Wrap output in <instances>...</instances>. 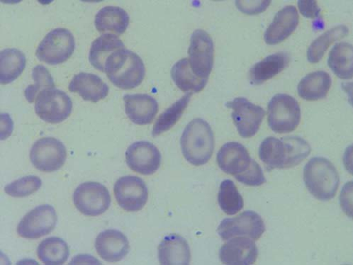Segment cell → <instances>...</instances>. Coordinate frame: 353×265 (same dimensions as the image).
<instances>
[{
  "label": "cell",
  "mask_w": 353,
  "mask_h": 265,
  "mask_svg": "<svg viewBox=\"0 0 353 265\" xmlns=\"http://www.w3.org/2000/svg\"><path fill=\"white\" fill-rule=\"evenodd\" d=\"M309 142L299 136H287L279 139L266 138L259 149V157L267 171L290 168L299 165L311 153Z\"/></svg>",
  "instance_id": "1"
},
{
  "label": "cell",
  "mask_w": 353,
  "mask_h": 265,
  "mask_svg": "<svg viewBox=\"0 0 353 265\" xmlns=\"http://www.w3.org/2000/svg\"><path fill=\"white\" fill-rule=\"evenodd\" d=\"M185 158L194 166L205 165L212 157L214 136L206 120L195 118L189 123L181 140Z\"/></svg>",
  "instance_id": "2"
},
{
  "label": "cell",
  "mask_w": 353,
  "mask_h": 265,
  "mask_svg": "<svg viewBox=\"0 0 353 265\" xmlns=\"http://www.w3.org/2000/svg\"><path fill=\"white\" fill-rule=\"evenodd\" d=\"M105 72L117 87L131 89L142 83L145 68L142 59L136 53L123 48L109 57Z\"/></svg>",
  "instance_id": "3"
},
{
  "label": "cell",
  "mask_w": 353,
  "mask_h": 265,
  "mask_svg": "<svg viewBox=\"0 0 353 265\" xmlns=\"http://www.w3.org/2000/svg\"><path fill=\"white\" fill-rule=\"evenodd\" d=\"M304 180L311 194L322 202L334 199L340 184L335 166L322 157L312 158L305 165Z\"/></svg>",
  "instance_id": "4"
},
{
  "label": "cell",
  "mask_w": 353,
  "mask_h": 265,
  "mask_svg": "<svg viewBox=\"0 0 353 265\" xmlns=\"http://www.w3.org/2000/svg\"><path fill=\"white\" fill-rule=\"evenodd\" d=\"M301 108L293 96L277 94L268 105V123L276 134H288L298 127L301 120Z\"/></svg>",
  "instance_id": "5"
},
{
  "label": "cell",
  "mask_w": 353,
  "mask_h": 265,
  "mask_svg": "<svg viewBox=\"0 0 353 265\" xmlns=\"http://www.w3.org/2000/svg\"><path fill=\"white\" fill-rule=\"evenodd\" d=\"M74 47L72 34L67 29L58 28L46 34L37 47L36 56L40 61L56 65L69 59Z\"/></svg>",
  "instance_id": "6"
},
{
  "label": "cell",
  "mask_w": 353,
  "mask_h": 265,
  "mask_svg": "<svg viewBox=\"0 0 353 265\" xmlns=\"http://www.w3.org/2000/svg\"><path fill=\"white\" fill-rule=\"evenodd\" d=\"M72 103L63 91L52 88L45 89L37 96L35 112L44 122L59 124L70 115Z\"/></svg>",
  "instance_id": "7"
},
{
  "label": "cell",
  "mask_w": 353,
  "mask_h": 265,
  "mask_svg": "<svg viewBox=\"0 0 353 265\" xmlns=\"http://www.w3.org/2000/svg\"><path fill=\"white\" fill-rule=\"evenodd\" d=\"M73 202L75 207L83 214L97 216L108 210L111 197L104 185L88 182L81 184L75 189Z\"/></svg>",
  "instance_id": "8"
},
{
  "label": "cell",
  "mask_w": 353,
  "mask_h": 265,
  "mask_svg": "<svg viewBox=\"0 0 353 265\" xmlns=\"http://www.w3.org/2000/svg\"><path fill=\"white\" fill-rule=\"evenodd\" d=\"M67 151L59 140L47 137L38 140L33 145L30 159L37 170L45 173H52L59 170L65 164Z\"/></svg>",
  "instance_id": "9"
},
{
  "label": "cell",
  "mask_w": 353,
  "mask_h": 265,
  "mask_svg": "<svg viewBox=\"0 0 353 265\" xmlns=\"http://www.w3.org/2000/svg\"><path fill=\"white\" fill-rule=\"evenodd\" d=\"M188 54L194 74L199 78L209 79L214 55V42L210 35L203 30H195L191 36Z\"/></svg>",
  "instance_id": "10"
},
{
  "label": "cell",
  "mask_w": 353,
  "mask_h": 265,
  "mask_svg": "<svg viewBox=\"0 0 353 265\" xmlns=\"http://www.w3.org/2000/svg\"><path fill=\"white\" fill-rule=\"evenodd\" d=\"M265 231V226L261 216L254 211H245L235 218L223 220L217 230L224 241L235 237H247L257 240Z\"/></svg>",
  "instance_id": "11"
},
{
  "label": "cell",
  "mask_w": 353,
  "mask_h": 265,
  "mask_svg": "<svg viewBox=\"0 0 353 265\" xmlns=\"http://www.w3.org/2000/svg\"><path fill=\"white\" fill-rule=\"evenodd\" d=\"M57 221L54 208L48 204L41 205L23 216L18 225L17 233L23 238L39 239L52 233Z\"/></svg>",
  "instance_id": "12"
},
{
  "label": "cell",
  "mask_w": 353,
  "mask_h": 265,
  "mask_svg": "<svg viewBox=\"0 0 353 265\" xmlns=\"http://www.w3.org/2000/svg\"><path fill=\"white\" fill-rule=\"evenodd\" d=\"M225 106L233 110L232 117L239 135L248 138L259 131L265 115V110L244 98H237Z\"/></svg>",
  "instance_id": "13"
},
{
  "label": "cell",
  "mask_w": 353,
  "mask_h": 265,
  "mask_svg": "<svg viewBox=\"0 0 353 265\" xmlns=\"http://www.w3.org/2000/svg\"><path fill=\"white\" fill-rule=\"evenodd\" d=\"M114 195L118 204L130 212L141 211L148 199V189L142 179L136 176H124L114 185Z\"/></svg>",
  "instance_id": "14"
},
{
  "label": "cell",
  "mask_w": 353,
  "mask_h": 265,
  "mask_svg": "<svg viewBox=\"0 0 353 265\" xmlns=\"http://www.w3.org/2000/svg\"><path fill=\"white\" fill-rule=\"evenodd\" d=\"M125 161L133 171L150 176L159 170L161 155L153 143L138 141L132 144L125 152Z\"/></svg>",
  "instance_id": "15"
},
{
  "label": "cell",
  "mask_w": 353,
  "mask_h": 265,
  "mask_svg": "<svg viewBox=\"0 0 353 265\" xmlns=\"http://www.w3.org/2000/svg\"><path fill=\"white\" fill-rule=\"evenodd\" d=\"M216 160L221 170L236 180L250 170L254 162L247 149L238 142L224 144L217 153Z\"/></svg>",
  "instance_id": "16"
},
{
  "label": "cell",
  "mask_w": 353,
  "mask_h": 265,
  "mask_svg": "<svg viewBox=\"0 0 353 265\" xmlns=\"http://www.w3.org/2000/svg\"><path fill=\"white\" fill-rule=\"evenodd\" d=\"M258 256L259 250L255 241L247 237H235L229 240L219 252L221 262L228 265L254 264Z\"/></svg>",
  "instance_id": "17"
},
{
  "label": "cell",
  "mask_w": 353,
  "mask_h": 265,
  "mask_svg": "<svg viewBox=\"0 0 353 265\" xmlns=\"http://www.w3.org/2000/svg\"><path fill=\"white\" fill-rule=\"evenodd\" d=\"M98 255L108 262H117L130 252L129 240L118 230L109 229L100 233L95 241Z\"/></svg>",
  "instance_id": "18"
},
{
  "label": "cell",
  "mask_w": 353,
  "mask_h": 265,
  "mask_svg": "<svg viewBox=\"0 0 353 265\" xmlns=\"http://www.w3.org/2000/svg\"><path fill=\"white\" fill-rule=\"evenodd\" d=\"M125 112L132 122L138 125H147L153 122L159 112L156 99L146 94L123 96Z\"/></svg>",
  "instance_id": "19"
},
{
  "label": "cell",
  "mask_w": 353,
  "mask_h": 265,
  "mask_svg": "<svg viewBox=\"0 0 353 265\" xmlns=\"http://www.w3.org/2000/svg\"><path fill=\"white\" fill-rule=\"evenodd\" d=\"M299 21V14L294 6L284 8L276 13L270 24L264 34L265 41L271 45L283 42L295 31Z\"/></svg>",
  "instance_id": "20"
},
{
  "label": "cell",
  "mask_w": 353,
  "mask_h": 265,
  "mask_svg": "<svg viewBox=\"0 0 353 265\" xmlns=\"http://www.w3.org/2000/svg\"><path fill=\"white\" fill-rule=\"evenodd\" d=\"M71 92L79 93L85 101L97 103L107 98L110 88L99 76L87 72L75 75L68 87Z\"/></svg>",
  "instance_id": "21"
},
{
  "label": "cell",
  "mask_w": 353,
  "mask_h": 265,
  "mask_svg": "<svg viewBox=\"0 0 353 265\" xmlns=\"http://www.w3.org/2000/svg\"><path fill=\"white\" fill-rule=\"evenodd\" d=\"M159 257L163 265H188L191 261L190 248L184 237L170 234L159 246Z\"/></svg>",
  "instance_id": "22"
},
{
  "label": "cell",
  "mask_w": 353,
  "mask_h": 265,
  "mask_svg": "<svg viewBox=\"0 0 353 265\" xmlns=\"http://www.w3.org/2000/svg\"><path fill=\"white\" fill-rule=\"evenodd\" d=\"M290 62V56L287 52H281L268 56L250 68L249 76L251 84L259 85L272 79L281 74Z\"/></svg>",
  "instance_id": "23"
},
{
  "label": "cell",
  "mask_w": 353,
  "mask_h": 265,
  "mask_svg": "<svg viewBox=\"0 0 353 265\" xmlns=\"http://www.w3.org/2000/svg\"><path fill=\"white\" fill-rule=\"evenodd\" d=\"M130 18L127 12L119 7L107 6L95 16L94 25L100 33L122 34L128 30Z\"/></svg>",
  "instance_id": "24"
},
{
  "label": "cell",
  "mask_w": 353,
  "mask_h": 265,
  "mask_svg": "<svg viewBox=\"0 0 353 265\" xmlns=\"http://www.w3.org/2000/svg\"><path fill=\"white\" fill-rule=\"evenodd\" d=\"M332 86V78L325 71L311 72L298 85V94L302 99L316 101L325 98Z\"/></svg>",
  "instance_id": "25"
},
{
  "label": "cell",
  "mask_w": 353,
  "mask_h": 265,
  "mask_svg": "<svg viewBox=\"0 0 353 265\" xmlns=\"http://www.w3.org/2000/svg\"><path fill=\"white\" fill-rule=\"evenodd\" d=\"M123 48L125 45L117 36L105 34L92 42L89 54L90 63L95 69L105 72V63L109 57Z\"/></svg>",
  "instance_id": "26"
},
{
  "label": "cell",
  "mask_w": 353,
  "mask_h": 265,
  "mask_svg": "<svg viewBox=\"0 0 353 265\" xmlns=\"http://www.w3.org/2000/svg\"><path fill=\"white\" fill-rule=\"evenodd\" d=\"M171 78L176 87L187 92L203 91L209 80L196 76L190 67L188 59L186 58L180 60L172 66Z\"/></svg>",
  "instance_id": "27"
},
{
  "label": "cell",
  "mask_w": 353,
  "mask_h": 265,
  "mask_svg": "<svg viewBox=\"0 0 353 265\" xmlns=\"http://www.w3.org/2000/svg\"><path fill=\"white\" fill-rule=\"evenodd\" d=\"M26 57L17 48H7L0 53V82L8 85L17 80L26 67Z\"/></svg>",
  "instance_id": "28"
},
{
  "label": "cell",
  "mask_w": 353,
  "mask_h": 265,
  "mask_svg": "<svg viewBox=\"0 0 353 265\" xmlns=\"http://www.w3.org/2000/svg\"><path fill=\"white\" fill-rule=\"evenodd\" d=\"M352 45L346 42L336 43L330 52L327 64L339 78H352Z\"/></svg>",
  "instance_id": "29"
},
{
  "label": "cell",
  "mask_w": 353,
  "mask_h": 265,
  "mask_svg": "<svg viewBox=\"0 0 353 265\" xmlns=\"http://www.w3.org/2000/svg\"><path fill=\"white\" fill-rule=\"evenodd\" d=\"M39 259L46 265H61L67 262L70 251L65 241L57 237L42 241L37 248Z\"/></svg>",
  "instance_id": "30"
},
{
  "label": "cell",
  "mask_w": 353,
  "mask_h": 265,
  "mask_svg": "<svg viewBox=\"0 0 353 265\" xmlns=\"http://www.w3.org/2000/svg\"><path fill=\"white\" fill-rule=\"evenodd\" d=\"M349 33L345 25H339L326 31L315 39L307 50V59L312 63H319L323 57L327 48L334 43L343 39Z\"/></svg>",
  "instance_id": "31"
},
{
  "label": "cell",
  "mask_w": 353,
  "mask_h": 265,
  "mask_svg": "<svg viewBox=\"0 0 353 265\" xmlns=\"http://www.w3.org/2000/svg\"><path fill=\"white\" fill-rule=\"evenodd\" d=\"M192 94V92L187 93L159 116L152 131L153 136L157 137L169 131L179 122L190 102Z\"/></svg>",
  "instance_id": "32"
},
{
  "label": "cell",
  "mask_w": 353,
  "mask_h": 265,
  "mask_svg": "<svg viewBox=\"0 0 353 265\" xmlns=\"http://www.w3.org/2000/svg\"><path fill=\"white\" fill-rule=\"evenodd\" d=\"M218 202L221 210L230 215L236 214L244 206L243 199L234 182L231 180H225L221 182Z\"/></svg>",
  "instance_id": "33"
},
{
  "label": "cell",
  "mask_w": 353,
  "mask_h": 265,
  "mask_svg": "<svg viewBox=\"0 0 353 265\" xmlns=\"http://www.w3.org/2000/svg\"><path fill=\"white\" fill-rule=\"evenodd\" d=\"M34 85H29L24 91L25 98L30 103H33L37 96L45 89L55 88L52 76L43 65H37L32 70Z\"/></svg>",
  "instance_id": "34"
},
{
  "label": "cell",
  "mask_w": 353,
  "mask_h": 265,
  "mask_svg": "<svg viewBox=\"0 0 353 265\" xmlns=\"http://www.w3.org/2000/svg\"><path fill=\"white\" fill-rule=\"evenodd\" d=\"M42 185L41 180L34 176L23 177L5 187L7 194L12 198L28 197L37 191Z\"/></svg>",
  "instance_id": "35"
},
{
  "label": "cell",
  "mask_w": 353,
  "mask_h": 265,
  "mask_svg": "<svg viewBox=\"0 0 353 265\" xmlns=\"http://www.w3.org/2000/svg\"><path fill=\"white\" fill-rule=\"evenodd\" d=\"M237 180L245 185L250 187H259L266 183L261 167L254 160L250 170Z\"/></svg>",
  "instance_id": "36"
},
{
  "label": "cell",
  "mask_w": 353,
  "mask_h": 265,
  "mask_svg": "<svg viewBox=\"0 0 353 265\" xmlns=\"http://www.w3.org/2000/svg\"><path fill=\"white\" fill-rule=\"evenodd\" d=\"M271 1H236L239 10L247 14H257L266 10Z\"/></svg>",
  "instance_id": "37"
},
{
  "label": "cell",
  "mask_w": 353,
  "mask_h": 265,
  "mask_svg": "<svg viewBox=\"0 0 353 265\" xmlns=\"http://www.w3.org/2000/svg\"><path fill=\"white\" fill-rule=\"evenodd\" d=\"M298 8L301 14L309 19L317 18L321 14V9L314 0H299Z\"/></svg>",
  "instance_id": "38"
}]
</instances>
